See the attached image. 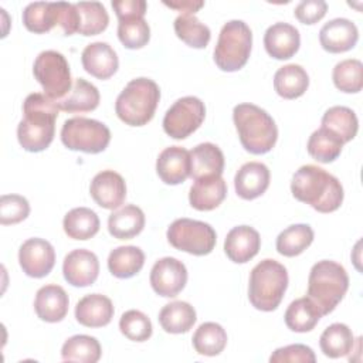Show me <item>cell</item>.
Here are the masks:
<instances>
[{
    "label": "cell",
    "mask_w": 363,
    "mask_h": 363,
    "mask_svg": "<svg viewBox=\"0 0 363 363\" xmlns=\"http://www.w3.org/2000/svg\"><path fill=\"white\" fill-rule=\"evenodd\" d=\"M342 139L330 132L329 129L320 126L308 139V153L320 163H330L340 156L343 147Z\"/></svg>",
    "instance_id": "obj_35"
},
{
    "label": "cell",
    "mask_w": 363,
    "mask_h": 363,
    "mask_svg": "<svg viewBox=\"0 0 363 363\" xmlns=\"http://www.w3.org/2000/svg\"><path fill=\"white\" fill-rule=\"evenodd\" d=\"M194 308L184 301H174L162 308L159 312V323L167 333H186L196 323Z\"/></svg>",
    "instance_id": "obj_29"
},
{
    "label": "cell",
    "mask_w": 363,
    "mask_h": 363,
    "mask_svg": "<svg viewBox=\"0 0 363 363\" xmlns=\"http://www.w3.org/2000/svg\"><path fill=\"white\" fill-rule=\"evenodd\" d=\"M164 6L180 11L182 14H194L199 11L203 6L204 1H191V0H182V1H163Z\"/></svg>",
    "instance_id": "obj_49"
},
{
    "label": "cell",
    "mask_w": 363,
    "mask_h": 363,
    "mask_svg": "<svg viewBox=\"0 0 363 363\" xmlns=\"http://www.w3.org/2000/svg\"><path fill=\"white\" fill-rule=\"evenodd\" d=\"M190 153V177L199 180L203 177L221 176L224 169V155L221 149L210 142L193 147Z\"/></svg>",
    "instance_id": "obj_25"
},
{
    "label": "cell",
    "mask_w": 363,
    "mask_h": 363,
    "mask_svg": "<svg viewBox=\"0 0 363 363\" xmlns=\"http://www.w3.org/2000/svg\"><path fill=\"white\" fill-rule=\"evenodd\" d=\"M335 86L346 94H356L363 86V64L356 58L337 62L332 72Z\"/></svg>",
    "instance_id": "obj_42"
},
{
    "label": "cell",
    "mask_w": 363,
    "mask_h": 363,
    "mask_svg": "<svg viewBox=\"0 0 363 363\" xmlns=\"http://www.w3.org/2000/svg\"><path fill=\"white\" fill-rule=\"evenodd\" d=\"M24 27L34 33L43 34L61 23V1H34L23 10Z\"/></svg>",
    "instance_id": "obj_26"
},
{
    "label": "cell",
    "mask_w": 363,
    "mask_h": 363,
    "mask_svg": "<svg viewBox=\"0 0 363 363\" xmlns=\"http://www.w3.org/2000/svg\"><path fill=\"white\" fill-rule=\"evenodd\" d=\"M261 247L258 231L250 225H237L231 228L224 241L227 257L235 264H244L252 259Z\"/></svg>",
    "instance_id": "obj_18"
},
{
    "label": "cell",
    "mask_w": 363,
    "mask_h": 363,
    "mask_svg": "<svg viewBox=\"0 0 363 363\" xmlns=\"http://www.w3.org/2000/svg\"><path fill=\"white\" fill-rule=\"evenodd\" d=\"M349 288L346 269L329 259L318 261L309 272L308 298L318 306L322 316L330 313L343 299Z\"/></svg>",
    "instance_id": "obj_4"
},
{
    "label": "cell",
    "mask_w": 363,
    "mask_h": 363,
    "mask_svg": "<svg viewBox=\"0 0 363 363\" xmlns=\"http://www.w3.org/2000/svg\"><path fill=\"white\" fill-rule=\"evenodd\" d=\"M62 227L69 238L84 241L92 238L99 231V218L91 208L77 207L65 214Z\"/></svg>",
    "instance_id": "obj_33"
},
{
    "label": "cell",
    "mask_w": 363,
    "mask_h": 363,
    "mask_svg": "<svg viewBox=\"0 0 363 363\" xmlns=\"http://www.w3.org/2000/svg\"><path fill=\"white\" fill-rule=\"evenodd\" d=\"M81 61L84 69L98 79L111 78L119 67L115 50L102 41L88 44L81 54Z\"/></svg>",
    "instance_id": "obj_19"
},
{
    "label": "cell",
    "mask_w": 363,
    "mask_h": 363,
    "mask_svg": "<svg viewBox=\"0 0 363 363\" xmlns=\"http://www.w3.org/2000/svg\"><path fill=\"white\" fill-rule=\"evenodd\" d=\"M99 91L98 88L84 78H77L67 96L57 101L58 109L65 112H89L99 105Z\"/></svg>",
    "instance_id": "obj_28"
},
{
    "label": "cell",
    "mask_w": 363,
    "mask_h": 363,
    "mask_svg": "<svg viewBox=\"0 0 363 363\" xmlns=\"http://www.w3.org/2000/svg\"><path fill=\"white\" fill-rule=\"evenodd\" d=\"M227 196V184L221 176L194 180L190 187V206L199 211H210L218 207Z\"/></svg>",
    "instance_id": "obj_24"
},
{
    "label": "cell",
    "mask_w": 363,
    "mask_h": 363,
    "mask_svg": "<svg viewBox=\"0 0 363 363\" xmlns=\"http://www.w3.org/2000/svg\"><path fill=\"white\" fill-rule=\"evenodd\" d=\"M301 45L298 28L288 23H275L269 26L264 35V47L275 60H289L296 54Z\"/></svg>",
    "instance_id": "obj_17"
},
{
    "label": "cell",
    "mask_w": 363,
    "mask_h": 363,
    "mask_svg": "<svg viewBox=\"0 0 363 363\" xmlns=\"http://www.w3.org/2000/svg\"><path fill=\"white\" fill-rule=\"evenodd\" d=\"M313 241V230L308 224H292L277 237V251L284 257L302 254Z\"/></svg>",
    "instance_id": "obj_38"
},
{
    "label": "cell",
    "mask_w": 363,
    "mask_h": 363,
    "mask_svg": "<svg viewBox=\"0 0 363 363\" xmlns=\"http://www.w3.org/2000/svg\"><path fill=\"white\" fill-rule=\"evenodd\" d=\"M316 360V356L313 353V350L306 346V345H288L284 347L277 349L271 357L269 362L271 363H286V362H306V363H313Z\"/></svg>",
    "instance_id": "obj_46"
},
{
    "label": "cell",
    "mask_w": 363,
    "mask_h": 363,
    "mask_svg": "<svg viewBox=\"0 0 363 363\" xmlns=\"http://www.w3.org/2000/svg\"><path fill=\"white\" fill-rule=\"evenodd\" d=\"M269 169L261 162H248L242 164L235 177V193L244 200H254L265 193L269 186Z\"/></svg>",
    "instance_id": "obj_21"
},
{
    "label": "cell",
    "mask_w": 363,
    "mask_h": 363,
    "mask_svg": "<svg viewBox=\"0 0 363 363\" xmlns=\"http://www.w3.org/2000/svg\"><path fill=\"white\" fill-rule=\"evenodd\" d=\"M101 345L94 336L74 335L62 345L61 359L65 362L96 363L101 359Z\"/></svg>",
    "instance_id": "obj_36"
},
{
    "label": "cell",
    "mask_w": 363,
    "mask_h": 363,
    "mask_svg": "<svg viewBox=\"0 0 363 363\" xmlns=\"http://www.w3.org/2000/svg\"><path fill=\"white\" fill-rule=\"evenodd\" d=\"M79 14L78 33L82 35H96L106 30L109 16L106 9L99 1H79L75 3Z\"/></svg>",
    "instance_id": "obj_40"
},
{
    "label": "cell",
    "mask_w": 363,
    "mask_h": 363,
    "mask_svg": "<svg viewBox=\"0 0 363 363\" xmlns=\"http://www.w3.org/2000/svg\"><path fill=\"white\" fill-rule=\"evenodd\" d=\"M166 235L176 250L199 257L210 254L217 241L216 231L210 224L191 218L174 220L169 225Z\"/></svg>",
    "instance_id": "obj_10"
},
{
    "label": "cell",
    "mask_w": 363,
    "mask_h": 363,
    "mask_svg": "<svg viewBox=\"0 0 363 363\" xmlns=\"http://www.w3.org/2000/svg\"><path fill=\"white\" fill-rule=\"evenodd\" d=\"M30 214V204L20 194H3L0 199V223L3 225L17 224Z\"/></svg>",
    "instance_id": "obj_45"
},
{
    "label": "cell",
    "mask_w": 363,
    "mask_h": 363,
    "mask_svg": "<svg viewBox=\"0 0 363 363\" xmlns=\"http://www.w3.org/2000/svg\"><path fill=\"white\" fill-rule=\"evenodd\" d=\"M62 274L65 281L72 286H89L96 281L99 274L98 257L89 250H74L64 258Z\"/></svg>",
    "instance_id": "obj_14"
},
{
    "label": "cell",
    "mask_w": 363,
    "mask_h": 363,
    "mask_svg": "<svg viewBox=\"0 0 363 363\" xmlns=\"http://www.w3.org/2000/svg\"><path fill=\"white\" fill-rule=\"evenodd\" d=\"M288 288L286 268L275 259L258 262L250 275L248 299L251 305L264 312L277 309Z\"/></svg>",
    "instance_id": "obj_6"
},
{
    "label": "cell",
    "mask_w": 363,
    "mask_h": 363,
    "mask_svg": "<svg viewBox=\"0 0 363 363\" xmlns=\"http://www.w3.org/2000/svg\"><path fill=\"white\" fill-rule=\"evenodd\" d=\"M89 193L99 207L113 210L123 204L126 184L119 173L113 170H102L92 179Z\"/></svg>",
    "instance_id": "obj_15"
},
{
    "label": "cell",
    "mask_w": 363,
    "mask_h": 363,
    "mask_svg": "<svg viewBox=\"0 0 363 363\" xmlns=\"http://www.w3.org/2000/svg\"><path fill=\"white\" fill-rule=\"evenodd\" d=\"M113 318L112 301L102 294H89L75 306V319L86 328L106 326Z\"/></svg>",
    "instance_id": "obj_23"
},
{
    "label": "cell",
    "mask_w": 363,
    "mask_h": 363,
    "mask_svg": "<svg viewBox=\"0 0 363 363\" xmlns=\"http://www.w3.org/2000/svg\"><path fill=\"white\" fill-rule=\"evenodd\" d=\"M359 40V31L347 18H333L323 24L319 31V41L325 51L339 54L352 50Z\"/></svg>",
    "instance_id": "obj_16"
},
{
    "label": "cell",
    "mask_w": 363,
    "mask_h": 363,
    "mask_svg": "<svg viewBox=\"0 0 363 363\" xmlns=\"http://www.w3.org/2000/svg\"><path fill=\"white\" fill-rule=\"evenodd\" d=\"M119 329L125 337L133 342H145L152 336V322L140 311H126L119 319Z\"/></svg>",
    "instance_id": "obj_44"
},
{
    "label": "cell",
    "mask_w": 363,
    "mask_h": 363,
    "mask_svg": "<svg viewBox=\"0 0 363 363\" xmlns=\"http://www.w3.org/2000/svg\"><path fill=\"white\" fill-rule=\"evenodd\" d=\"M309 86L306 71L298 64L281 67L274 75V88L277 94L285 99H295L305 94Z\"/></svg>",
    "instance_id": "obj_30"
},
{
    "label": "cell",
    "mask_w": 363,
    "mask_h": 363,
    "mask_svg": "<svg viewBox=\"0 0 363 363\" xmlns=\"http://www.w3.org/2000/svg\"><path fill=\"white\" fill-rule=\"evenodd\" d=\"M322 126L337 135L343 143L350 142L359 128L356 113L347 106H332L322 116Z\"/></svg>",
    "instance_id": "obj_37"
},
{
    "label": "cell",
    "mask_w": 363,
    "mask_h": 363,
    "mask_svg": "<svg viewBox=\"0 0 363 363\" xmlns=\"http://www.w3.org/2000/svg\"><path fill=\"white\" fill-rule=\"evenodd\" d=\"M58 111L57 101L45 94L34 92L26 98L23 104L24 118L17 126V139L24 150L37 153L51 145Z\"/></svg>",
    "instance_id": "obj_1"
},
{
    "label": "cell",
    "mask_w": 363,
    "mask_h": 363,
    "mask_svg": "<svg viewBox=\"0 0 363 363\" xmlns=\"http://www.w3.org/2000/svg\"><path fill=\"white\" fill-rule=\"evenodd\" d=\"M292 196L309 204L319 213H332L343 201L340 182L325 169L315 164L301 166L291 182Z\"/></svg>",
    "instance_id": "obj_2"
},
{
    "label": "cell",
    "mask_w": 363,
    "mask_h": 363,
    "mask_svg": "<svg viewBox=\"0 0 363 363\" xmlns=\"http://www.w3.org/2000/svg\"><path fill=\"white\" fill-rule=\"evenodd\" d=\"M252 33L242 20L225 23L220 31L216 48L214 62L221 71L233 72L241 69L251 54Z\"/></svg>",
    "instance_id": "obj_7"
},
{
    "label": "cell",
    "mask_w": 363,
    "mask_h": 363,
    "mask_svg": "<svg viewBox=\"0 0 363 363\" xmlns=\"http://www.w3.org/2000/svg\"><path fill=\"white\" fill-rule=\"evenodd\" d=\"M328 4L323 0H303L295 7V17L302 24H315L325 17Z\"/></svg>",
    "instance_id": "obj_47"
},
{
    "label": "cell",
    "mask_w": 363,
    "mask_h": 363,
    "mask_svg": "<svg viewBox=\"0 0 363 363\" xmlns=\"http://www.w3.org/2000/svg\"><path fill=\"white\" fill-rule=\"evenodd\" d=\"M33 74L44 94L52 101L62 99L72 88L68 61L58 51L45 50L40 52L34 61Z\"/></svg>",
    "instance_id": "obj_9"
},
{
    "label": "cell",
    "mask_w": 363,
    "mask_h": 363,
    "mask_svg": "<svg viewBox=\"0 0 363 363\" xmlns=\"http://www.w3.org/2000/svg\"><path fill=\"white\" fill-rule=\"evenodd\" d=\"M233 121L242 147L252 155L269 152L278 139V128L272 116L254 104H238L233 109Z\"/></svg>",
    "instance_id": "obj_3"
},
{
    "label": "cell",
    "mask_w": 363,
    "mask_h": 363,
    "mask_svg": "<svg viewBox=\"0 0 363 363\" xmlns=\"http://www.w3.org/2000/svg\"><path fill=\"white\" fill-rule=\"evenodd\" d=\"M160 99L157 84L140 77L129 81L115 102L118 118L129 126H143L152 121Z\"/></svg>",
    "instance_id": "obj_5"
},
{
    "label": "cell",
    "mask_w": 363,
    "mask_h": 363,
    "mask_svg": "<svg viewBox=\"0 0 363 363\" xmlns=\"http://www.w3.org/2000/svg\"><path fill=\"white\" fill-rule=\"evenodd\" d=\"M285 323L292 332L305 333L312 330L322 318L318 306L308 296L298 298L285 311Z\"/></svg>",
    "instance_id": "obj_32"
},
{
    "label": "cell",
    "mask_w": 363,
    "mask_h": 363,
    "mask_svg": "<svg viewBox=\"0 0 363 363\" xmlns=\"http://www.w3.org/2000/svg\"><path fill=\"white\" fill-rule=\"evenodd\" d=\"M187 282V269L182 261L164 257L155 262L150 271V285L153 291L164 298H173L183 291Z\"/></svg>",
    "instance_id": "obj_12"
},
{
    "label": "cell",
    "mask_w": 363,
    "mask_h": 363,
    "mask_svg": "<svg viewBox=\"0 0 363 363\" xmlns=\"http://www.w3.org/2000/svg\"><path fill=\"white\" fill-rule=\"evenodd\" d=\"M61 142L69 150L95 155L108 147L111 130L105 123L96 119L77 116L64 122L61 128Z\"/></svg>",
    "instance_id": "obj_8"
},
{
    "label": "cell",
    "mask_w": 363,
    "mask_h": 363,
    "mask_svg": "<svg viewBox=\"0 0 363 363\" xmlns=\"http://www.w3.org/2000/svg\"><path fill=\"white\" fill-rule=\"evenodd\" d=\"M173 26L176 35L193 48L207 47L211 38L210 28L203 24L194 14H180L176 17Z\"/></svg>",
    "instance_id": "obj_41"
},
{
    "label": "cell",
    "mask_w": 363,
    "mask_h": 363,
    "mask_svg": "<svg viewBox=\"0 0 363 363\" xmlns=\"http://www.w3.org/2000/svg\"><path fill=\"white\" fill-rule=\"evenodd\" d=\"M18 262L26 275L31 278L47 277L55 264L54 247L47 240L28 238L20 247Z\"/></svg>",
    "instance_id": "obj_13"
},
{
    "label": "cell",
    "mask_w": 363,
    "mask_h": 363,
    "mask_svg": "<svg viewBox=\"0 0 363 363\" xmlns=\"http://www.w3.org/2000/svg\"><path fill=\"white\" fill-rule=\"evenodd\" d=\"M156 172L163 183L180 184L190 176V153L182 146H170L160 152Z\"/></svg>",
    "instance_id": "obj_20"
},
{
    "label": "cell",
    "mask_w": 363,
    "mask_h": 363,
    "mask_svg": "<svg viewBox=\"0 0 363 363\" xmlns=\"http://www.w3.org/2000/svg\"><path fill=\"white\" fill-rule=\"evenodd\" d=\"M118 38L129 50L142 48L150 40V27L145 18H129L119 21Z\"/></svg>",
    "instance_id": "obj_43"
},
{
    "label": "cell",
    "mask_w": 363,
    "mask_h": 363,
    "mask_svg": "<svg viewBox=\"0 0 363 363\" xmlns=\"http://www.w3.org/2000/svg\"><path fill=\"white\" fill-rule=\"evenodd\" d=\"M145 264V254L139 247L122 245L111 251L108 257L109 272L121 279L136 275Z\"/></svg>",
    "instance_id": "obj_31"
},
{
    "label": "cell",
    "mask_w": 363,
    "mask_h": 363,
    "mask_svg": "<svg viewBox=\"0 0 363 363\" xmlns=\"http://www.w3.org/2000/svg\"><path fill=\"white\" fill-rule=\"evenodd\" d=\"M112 9L119 21L129 18H143L147 4L145 0H118L112 1Z\"/></svg>",
    "instance_id": "obj_48"
},
{
    "label": "cell",
    "mask_w": 363,
    "mask_h": 363,
    "mask_svg": "<svg viewBox=\"0 0 363 363\" xmlns=\"http://www.w3.org/2000/svg\"><path fill=\"white\" fill-rule=\"evenodd\" d=\"M143 227L145 214L135 204H128L113 211L108 218L109 234L118 240H130L140 234Z\"/></svg>",
    "instance_id": "obj_27"
},
{
    "label": "cell",
    "mask_w": 363,
    "mask_h": 363,
    "mask_svg": "<svg viewBox=\"0 0 363 363\" xmlns=\"http://www.w3.org/2000/svg\"><path fill=\"white\" fill-rule=\"evenodd\" d=\"M206 116V106L197 96L177 99L164 113L163 129L173 139H186L196 132Z\"/></svg>",
    "instance_id": "obj_11"
},
{
    "label": "cell",
    "mask_w": 363,
    "mask_h": 363,
    "mask_svg": "<svg viewBox=\"0 0 363 363\" xmlns=\"http://www.w3.org/2000/svg\"><path fill=\"white\" fill-rule=\"evenodd\" d=\"M227 345V333L224 328L216 322L201 323L193 335V347L199 354L217 356Z\"/></svg>",
    "instance_id": "obj_39"
},
{
    "label": "cell",
    "mask_w": 363,
    "mask_h": 363,
    "mask_svg": "<svg viewBox=\"0 0 363 363\" xmlns=\"http://www.w3.org/2000/svg\"><path fill=\"white\" fill-rule=\"evenodd\" d=\"M354 337L352 329L345 323H332L328 326L319 339V346L325 356L337 359L352 352Z\"/></svg>",
    "instance_id": "obj_34"
},
{
    "label": "cell",
    "mask_w": 363,
    "mask_h": 363,
    "mask_svg": "<svg viewBox=\"0 0 363 363\" xmlns=\"http://www.w3.org/2000/svg\"><path fill=\"white\" fill-rule=\"evenodd\" d=\"M68 295L60 285H44L35 294L34 309L37 316L50 323L61 322L68 312Z\"/></svg>",
    "instance_id": "obj_22"
}]
</instances>
